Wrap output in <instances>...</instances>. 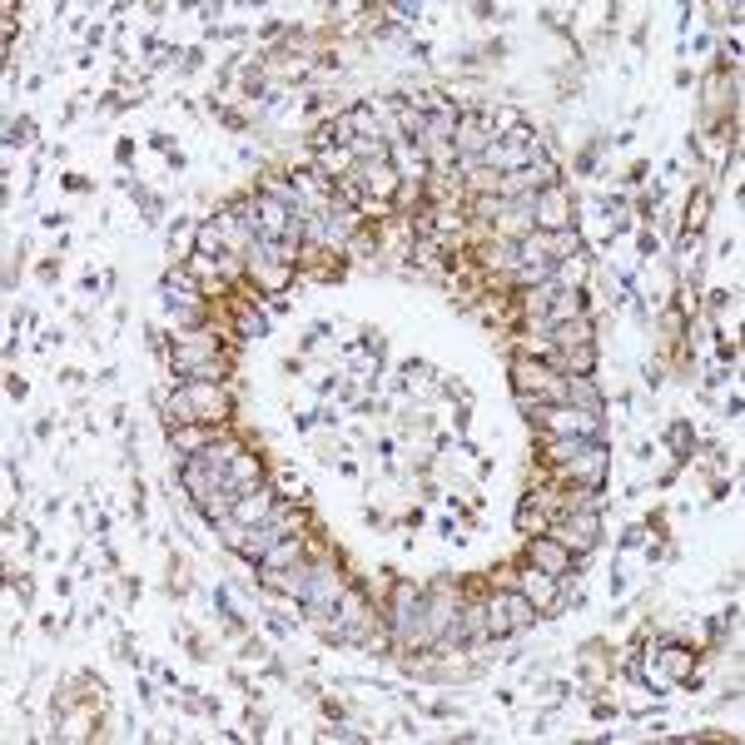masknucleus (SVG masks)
Instances as JSON below:
<instances>
[{
	"label": "nucleus",
	"mask_w": 745,
	"mask_h": 745,
	"mask_svg": "<svg viewBox=\"0 0 745 745\" xmlns=\"http://www.w3.org/2000/svg\"><path fill=\"white\" fill-rule=\"evenodd\" d=\"M174 423H224L229 418V393L214 383H184L169 403Z\"/></svg>",
	"instance_id": "1"
},
{
	"label": "nucleus",
	"mask_w": 745,
	"mask_h": 745,
	"mask_svg": "<svg viewBox=\"0 0 745 745\" xmlns=\"http://www.w3.org/2000/svg\"><path fill=\"white\" fill-rule=\"evenodd\" d=\"M527 418H537V428H542L547 438H596V433H601L596 408H577V403H542V408H532Z\"/></svg>",
	"instance_id": "2"
},
{
	"label": "nucleus",
	"mask_w": 745,
	"mask_h": 745,
	"mask_svg": "<svg viewBox=\"0 0 745 745\" xmlns=\"http://www.w3.org/2000/svg\"><path fill=\"white\" fill-rule=\"evenodd\" d=\"M388 621H393V636L398 641H433V631H428V596L423 592H403L393 596V611H388Z\"/></svg>",
	"instance_id": "3"
},
{
	"label": "nucleus",
	"mask_w": 745,
	"mask_h": 745,
	"mask_svg": "<svg viewBox=\"0 0 745 745\" xmlns=\"http://www.w3.org/2000/svg\"><path fill=\"white\" fill-rule=\"evenodd\" d=\"M562 547L567 552H592L596 542H601V517H596L592 507H572L567 517H562Z\"/></svg>",
	"instance_id": "4"
},
{
	"label": "nucleus",
	"mask_w": 745,
	"mask_h": 745,
	"mask_svg": "<svg viewBox=\"0 0 745 745\" xmlns=\"http://www.w3.org/2000/svg\"><path fill=\"white\" fill-rule=\"evenodd\" d=\"M606 457H611V452L601 447V438H592V443L567 462V477H577L587 492H596V487H601V477H606Z\"/></svg>",
	"instance_id": "5"
},
{
	"label": "nucleus",
	"mask_w": 745,
	"mask_h": 745,
	"mask_svg": "<svg viewBox=\"0 0 745 745\" xmlns=\"http://www.w3.org/2000/svg\"><path fill=\"white\" fill-rule=\"evenodd\" d=\"M274 512H279V502H274L269 487H249V492L234 502V522H239V527H259V522H269Z\"/></svg>",
	"instance_id": "6"
},
{
	"label": "nucleus",
	"mask_w": 745,
	"mask_h": 745,
	"mask_svg": "<svg viewBox=\"0 0 745 745\" xmlns=\"http://www.w3.org/2000/svg\"><path fill=\"white\" fill-rule=\"evenodd\" d=\"M517 592L527 596L537 611H547V606L557 601V577H552V572H542V567H532V572H522V577H517Z\"/></svg>",
	"instance_id": "7"
},
{
	"label": "nucleus",
	"mask_w": 745,
	"mask_h": 745,
	"mask_svg": "<svg viewBox=\"0 0 745 745\" xmlns=\"http://www.w3.org/2000/svg\"><path fill=\"white\" fill-rule=\"evenodd\" d=\"M532 567H542V572L562 577V572H572V552H567L562 542H547V537H537V542H532Z\"/></svg>",
	"instance_id": "8"
},
{
	"label": "nucleus",
	"mask_w": 745,
	"mask_h": 745,
	"mask_svg": "<svg viewBox=\"0 0 745 745\" xmlns=\"http://www.w3.org/2000/svg\"><path fill=\"white\" fill-rule=\"evenodd\" d=\"M497 606L507 611V621H512V631H522V626H532V616H537V606L527 601L522 592H502L497 596Z\"/></svg>",
	"instance_id": "9"
},
{
	"label": "nucleus",
	"mask_w": 745,
	"mask_h": 745,
	"mask_svg": "<svg viewBox=\"0 0 745 745\" xmlns=\"http://www.w3.org/2000/svg\"><path fill=\"white\" fill-rule=\"evenodd\" d=\"M358 179H363V189H368V194H373V189H378L383 199H388V194H398V174H393L388 164H368V169H358Z\"/></svg>",
	"instance_id": "10"
},
{
	"label": "nucleus",
	"mask_w": 745,
	"mask_h": 745,
	"mask_svg": "<svg viewBox=\"0 0 745 745\" xmlns=\"http://www.w3.org/2000/svg\"><path fill=\"white\" fill-rule=\"evenodd\" d=\"M209 443H214V438H209L204 428H179V433H174V447H189V452H204Z\"/></svg>",
	"instance_id": "11"
},
{
	"label": "nucleus",
	"mask_w": 745,
	"mask_h": 745,
	"mask_svg": "<svg viewBox=\"0 0 745 745\" xmlns=\"http://www.w3.org/2000/svg\"><path fill=\"white\" fill-rule=\"evenodd\" d=\"M517 527L532 537V532H542V527H547V512H542V507H522V512H517Z\"/></svg>",
	"instance_id": "12"
},
{
	"label": "nucleus",
	"mask_w": 745,
	"mask_h": 745,
	"mask_svg": "<svg viewBox=\"0 0 745 745\" xmlns=\"http://www.w3.org/2000/svg\"><path fill=\"white\" fill-rule=\"evenodd\" d=\"M239 323H244V333H249V338H254V333H264V318H259V313H249V308L239 313Z\"/></svg>",
	"instance_id": "13"
}]
</instances>
